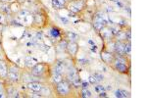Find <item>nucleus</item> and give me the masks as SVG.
<instances>
[{"label": "nucleus", "instance_id": "f257e3e1", "mask_svg": "<svg viewBox=\"0 0 147 98\" xmlns=\"http://www.w3.org/2000/svg\"><path fill=\"white\" fill-rule=\"evenodd\" d=\"M71 87H70V83L66 81H62L56 85V91L61 96H66L70 93Z\"/></svg>", "mask_w": 147, "mask_h": 98}, {"label": "nucleus", "instance_id": "f03ea898", "mask_svg": "<svg viewBox=\"0 0 147 98\" xmlns=\"http://www.w3.org/2000/svg\"><path fill=\"white\" fill-rule=\"evenodd\" d=\"M31 73L36 78H42L46 73V64L44 63H37L34 68H32Z\"/></svg>", "mask_w": 147, "mask_h": 98}, {"label": "nucleus", "instance_id": "7ed1b4c3", "mask_svg": "<svg viewBox=\"0 0 147 98\" xmlns=\"http://www.w3.org/2000/svg\"><path fill=\"white\" fill-rule=\"evenodd\" d=\"M66 50L68 51V53H69L71 56H76L77 53H78L79 51V45L77 42H72V41H69L67 44V47H66Z\"/></svg>", "mask_w": 147, "mask_h": 98}, {"label": "nucleus", "instance_id": "20e7f679", "mask_svg": "<svg viewBox=\"0 0 147 98\" xmlns=\"http://www.w3.org/2000/svg\"><path fill=\"white\" fill-rule=\"evenodd\" d=\"M101 58L105 63L110 64V63L114 62V58L115 57H114V55L112 54V52H110V51H108V50H105L101 53Z\"/></svg>", "mask_w": 147, "mask_h": 98}, {"label": "nucleus", "instance_id": "39448f33", "mask_svg": "<svg viewBox=\"0 0 147 98\" xmlns=\"http://www.w3.org/2000/svg\"><path fill=\"white\" fill-rule=\"evenodd\" d=\"M116 53L119 55H125V42L124 41H118L115 42V49H114Z\"/></svg>", "mask_w": 147, "mask_h": 98}, {"label": "nucleus", "instance_id": "423d86ee", "mask_svg": "<svg viewBox=\"0 0 147 98\" xmlns=\"http://www.w3.org/2000/svg\"><path fill=\"white\" fill-rule=\"evenodd\" d=\"M7 79L9 81H13V83H18L21 79V76L19 74V72H13V71H9L8 70V74H7Z\"/></svg>", "mask_w": 147, "mask_h": 98}, {"label": "nucleus", "instance_id": "0eeeda50", "mask_svg": "<svg viewBox=\"0 0 147 98\" xmlns=\"http://www.w3.org/2000/svg\"><path fill=\"white\" fill-rule=\"evenodd\" d=\"M42 85L39 83H37V81H31V83H28V89L32 90V91H39L40 92L41 88H42Z\"/></svg>", "mask_w": 147, "mask_h": 98}, {"label": "nucleus", "instance_id": "6e6552de", "mask_svg": "<svg viewBox=\"0 0 147 98\" xmlns=\"http://www.w3.org/2000/svg\"><path fill=\"white\" fill-rule=\"evenodd\" d=\"M65 72V63L62 61H58L57 63H55V66L53 68V72L52 73H56V74H61Z\"/></svg>", "mask_w": 147, "mask_h": 98}, {"label": "nucleus", "instance_id": "1a4fd4ad", "mask_svg": "<svg viewBox=\"0 0 147 98\" xmlns=\"http://www.w3.org/2000/svg\"><path fill=\"white\" fill-rule=\"evenodd\" d=\"M100 32H101L102 36H103L105 39H107V40H112V37L114 36V34H113V32H112L111 29H109L107 26H106V27H104L103 29L100 31Z\"/></svg>", "mask_w": 147, "mask_h": 98}, {"label": "nucleus", "instance_id": "9d476101", "mask_svg": "<svg viewBox=\"0 0 147 98\" xmlns=\"http://www.w3.org/2000/svg\"><path fill=\"white\" fill-rule=\"evenodd\" d=\"M8 74V66L7 63H5L2 60H0V78L5 79Z\"/></svg>", "mask_w": 147, "mask_h": 98}, {"label": "nucleus", "instance_id": "9b49d317", "mask_svg": "<svg viewBox=\"0 0 147 98\" xmlns=\"http://www.w3.org/2000/svg\"><path fill=\"white\" fill-rule=\"evenodd\" d=\"M52 2V6L53 8L56 9V10H60V9H63L67 4L66 0H51Z\"/></svg>", "mask_w": 147, "mask_h": 98}, {"label": "nucleus", "instance_id": "f8f14e48", "mask_svg": "<svg viewBox=\"0 0 147 98\" xmlns=\"http://www.w3.org/2000/svg\"><path fill=\"white\" fill-rule=\"evenodd\" d=\"M78 78H79V74H78V72L76 71V69H71L70 71H68V75H67L68 81H70V83H72Z\"/></svg>", "mask_w": 147, "mask_h": 98}, {"label": "nucleus", "instance_id": "ddd939ff", "mask_svg": "<svg viewBox=\"0 0 147 98\" xmlns=\"http://www.w3.org/2000/svg\"><path fill=\"white\" fill-rule=\"evenodd\" d=\"M36 64H37V61L34 57H32V56H28V57L25 58V65H26V67L29 68V69L34 68Z\"/></svg>", "mask_w": 147, "mask_h": 98}, {"label": "nucleus", "instance_id": "4468645a", "mask_svg": "<svg viewBox=\"0 0 147 98\" xmlns=\"http://www.w3.org/2000/svg\"><path fill=\"white\" fill-rule=\"evenodd\" d=\"M114 64H115V69L119 73L125 74L129 71V67L127 64H123V63H114Z\"/></svg>", "mask_w": 147, "mask_h": 98}, {"label": "nucleus", "instance_id": "2eb2a0df", "mask_svg": "<svg viewBox=\"0 0 147 98\" xmlns=\"http://www.w3.org/2000/svg\"><path fill=\"white\" fill-rule=\"evenodd\" d=\"M67 39L72 42H77L80 39V36L74 32H67Z\"/></svg>", "mask_w": 147, "mask_h": 98}, {"label": "nucleus", "instance_id": "dca6fc26", "mask_svg": "<svg viewBox=\"0 0 147 98\" xmlns=\"http://www.w3.org/2000/svg\"><path fill=\"white\" fill-rule=\"evenodd\" d=\"M115 96L118 98H128L130 97V93L123 89H117L115 91Z\"/></svg>", "mask_w": 147, "mask_h": 98}, {"label": "nucleus", "instance_id": "f3484780", "mask_svg": "<svg viewBox=\"0 0 147 98\" xmlns=\"http://www.w3.org/2000/svg\"><path fill=\"white\" fill-rule=\"evenodd\" d=\"M11 13H19V11L21 10L20 8V3L19 2H11V4L9 5Z\"/></svg>", "mask_w": 147, "mask_h": 98}, {"label": "nucleus", "instance_id": "a211bd4d", "mask_svg": "<svg viewBox=\"0 0 147 98\" xmlns=\"http://www.w3.org/2000/svg\"><path fill=\"white\" fill-rule=\"evenodd\" d=\"M51 80H52V83L57 85L60 81H63V75L61 74H56V73H52V76H51Z\"/></svg>", "mask_w": 147, "mask_h": 98}, {"label": "nucleus", "instance_id": "6ab92c4d", "mask_svg": "<svg viewBox=\"0 0 147 98\" xmlns=\"http://www.w3.org/2000/svg\"><path fill=\"white\" fill-rule=\"evenodd\" d=\"M22 22H23V24H26V25H32V23H34V16H32V14L26 16V17L22 18Z\"/></svg>", "mask_w": 147, "mask_h": 98}, {"label": "nucleus", "instance_id": "aec40b11", "mask_svg": "<svg viewBox=\"0 0 147 98\" xmlns=\"http://www.w3.org/2000/svg\"><path fill=\"white\" fill-rule=\"evenodd\" d=\"M116 37L118 41H125L127 39V36H126V32L123 31H119L116 34Z\"/></svg>", "mask_w": 147, "mask_h": 98}, {"label": "nucleus", "instance_id": "412c9836", "mask_svg": "<svg viewBox=\"0 0 147 98\" xmlns=\"http://www.w3.org/2000/svg\"><path fill=\"white\" fill-rule=\"evenodd\" d=\"M50 36L54 37V38H58V37H60V36H61V32H60V31L57 28H52L50 30Z\"/></svg>", "mask_w": 147, "mask_h": 98}, {"label": "nucleus", "instance_id": "4be33fe9", "mask_svg": "<svg viewBox=\"0 0 147 98\" xmlns=\"http://www.w3.org/2000/svg\"><path fill=\"white\" fill-rule=\"evenodd\" d=\"M91 96H92L91 92H90L89 90L87 89V88H83V90H81V97L89 98V97H91Z\"/></svg>", "mask_w": 147, "mask_h": 98}, {"label": "nucleus", "instance_id": "5701e85b", "mask_svg": "<svg viewBox=\"0 0 147 98\" xmlns=\"http://www.w3.org/2000/svg\"><path fill=\"white\" fill-rule=\"evenodd\" d=\"M130 52H132V44L130 41H128L127 43H125V55H130Z\"/></svg>", "mask_w": 147, "mask_h": 98}, {"label": "nucleus", "instance_id": "b1692460", "mask_svg": "<svg viewBox=\"0 0 147 98\" xmlns=\"http://www.w3.org/2000/svg\"><path fill=\"white\" fill-rule=\"evenodd\" d=\"M40 93L42 94V96H50L51 91L48 87H46V86H42V88H41V90H40Z\"/></svg>", "mask_w": 147, "mask_h": 98}, {"label": "nucleus", "instance_id": "393cba45", "mask_svg": "<svg viewBox=\"0 0 147 98\" xmlns=\"http://www.w3.org/2000/svg\"><path fill=\"white\" fill-rule=\"evenodd\" d=\"M0 10H1L2 12L6 13V14L11 12L10 8H9V5H8V4H6V3H3V4H1V5H0Z\"/></svg>", "mask_w": 147, "mask_h": 98}, {"label": "nucleus", "instance_id": "a878e982", "mask_svg": "<svg viewBox=\"0 0 147 98\" xmlns=\"http://www.w3.org/2000/svg\"><path fill=\"white\" fill-rule=\"evenodd\" d=\"M104 27H106V26H104L103 24H101V23H99V22H94V23H93V28H94V29L98 32L101 31Z\"/></svg>", "mask_w": 147, "mask_h": 98}, {"label": "nucleus", "instance_id": "bb28decb", "mask_svg": "<svg viewBox=\"0 0 147 98\" xmlns=\"http://www.w3.org/2000/svg\"><path fill=\"white\" fill-rule=\"evenodd\" d=\"M94 91L97 93L105 91V87L103 85H96V86H94Z\"/></svg>", "mask_w": 147, "mask_h": 98}, {"label": "nucleus", "instance_id": "cd10ccee", "mask_svg": "<svg viewBox=\"0 0 147 98\" xmlns=\"http://www.w3.org/2000/svg\"><path fill=\"white\" fill-rule=\"evenodd\" d=\"M93 76L95 77V79H96L97 81H103V79H104L103 75L99 74V73H94V75H93Z\"/></svg>", "mask_w": 147, "mask_h": 98}, {"label": "nucleus", "instance_id": "c85d7f7f", "mask_svg": "<svg viewBox=\"0 0 147 98\" xmlns=\"http://www.w3.org/2000/svg\"><path fill=\"white\" fill-rule=\"evenodd\" d=\"M88 83H90V85H95V83H97L98 81H96V79H95V77L93 76H90L89 78H88Z\"/></svg>", "mask_w": 147, "mask_h": 98}, {"label": "nucleus", "instance_id": "c756f323", "mask_svg": "<svg viewBox=\"0 0 147 98\" xmlns=\"http://www.w3.org/2000/svg\"><path fill=\"white\" fill-rule=\"evenodd\" d=\"M59 19L64 25H69L70 24V20L66 17H59Z\"/></svg>", "mask_w": 147, "mask_h": 98}, {"label": "nucleus", "instance_id": "7c9ffc66", "mask_svg": "<svg viewBox=\"0 0 147 98\" xmlns=\"http://www.w3.org/2000/svg\"><path fill=\"white\" fill-rule=\"evenodd\" d=\"M67 44L68 42L66 40H62V41H60V43H59V47H61V49H66Z\"/></svg>", "mask_w": 147, "mask_h": 98}, {"label": "nucleus", "instance_id": "2f4dec72", "mask_svg": "<svg viewBox=\"0 0 147 98\" xmlns=\"http://www.w3.org/2000/svg\"><path fill=\"white\" fill-rule=\"evenodd\" d=\"M81 86L83 88H87V87H88V83H85V81H81Z\"/></svg>", "mask_w": 147, "mask_h": 98}, {"label": "nucleus", "instance_id": "473e14b6", "mask_svg": "<svg viewBox=\"0 0 147 98\" xmlns=\"http://www.w3.org/2000/svg\"><path fill=\"white\" fill-rule=\"evenodd\" d=\"M4 21H5V16L3 14H0V24H2Z\"/></svg>", "mask_w": 147, "mask_h": 98}, {"label": "nucleus", "instance_id": "72a5a7b5", "mask_svg": "<svg viewBox=\"0 0 147 98\" xmlns=\"http://www.w3.org/2000/svg\"><path fill=\"white\" fill-rule=\"evenodd\" d=\"M99 97H107V94L105 91H102V92H99Z\"/></svg>", "mask_w": 147, "mask_h": 98}, {"label": "nucleus", "instance_id": "f704fd0d", "mask_svg": "<svg viewBox=\"0 0 147 98\" xmlns=\"http://www.w3.org/2000/svg\"><path fill=\"white\" fill-rule=\"evenodd\" d=\"M4 97H6L5 92H4L3 90H0V98H4Z\"/></svg>", "mask_w": 147, "mask_h": 98}, {"label": "nucleus", "instance_id": "c9c22d12", "mask_svg": "<svg viewBox=\"0 0 147 98\" xmlns=\"http://www.w3.org/2000/svg\"><path fill=\"white\" fill-rule=\"evenodd\" d=\"M2 29H3V27H2V24H0V34H1V32H2Z\"/></svg>", "mask_w": 147, "mask_h": 98}, {"label": "nucleus", "instance_id": "e433bc0d", "mask_svg": "<svg viewBox=\"0 0 147 98\" xmlns=\"http://www.w3.org/2000/svg\"><path fill=\"white\" fill-rule=\"evenodd\" d=\"M2 1H5V2H11L12 0H2Z\"/></svg>", "mask_w": 147, "mask_h": 98}, {"label": "nucleus", "instance_id": "4c0bfd02", "mask_svg": "<svg viewBox=\"0 0 147 98\" xmlns=\"http://www.w3.org/2000/svg\"><path fill=\"white\" fill-rule=\"evenodd\" d=\"M2 85H2V81H0V87H1V86H2Z\"/></svg>", "mask_w": 147, "mask_h": 98}, {"label": "nucleus", "instance_id": "58836bf2", "mask_svg": "<svg viewBox=\"0 0 147 98\" xmlns=\"http://www.w3.org/2000/svg\"><path fill=\"white\" fill-rule=\"evenodd\" d=\"M111 1H114V2H117V1H119V0H111Z\"/></svg>", "mask_w": 147, "mask_h": 98}, {"label": "nucleus", "instance_id": "ea45409f", "mask_svg": "<svg viewBox=\"0 0 147 98\" xmlns=\"http://www.w3.org/2000/svg\"><path fill=\"white\" fill-rule=\"evenodd\" d=\"M66 1H68V0H66Z\"/></svg>", "mask_w": 147, "mask_h": 98}]
</instances>
